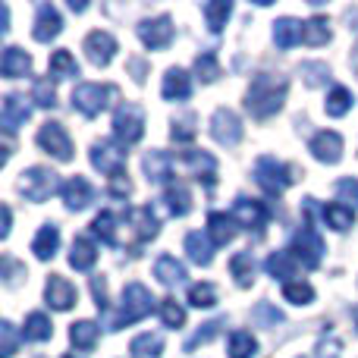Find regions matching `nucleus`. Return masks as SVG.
I'll return each instance as SVG.
<instances>
[{
	"mask_svg": "<svg viewBox=\"0 0 358 358\" xmlns=\"http://www.w3.org/2000/svg\"><path fill=\"white\" fill-rule=\"evenodd\" d=\"M286 94H289V79L283 73H258L245 92V107L255 120H271L273 113L283 110Z\"/></svg>",
	"mask_w": 358,
	"mask_h": 358,
	"instance_id": "1",
	"label": "nucleus"
},
{
	"mask_svg": "<svg viewBox=\"0 0 358 358\" xmlns=\"http://www.w3.org/2000/svg\"><path fill=\"white\" fill-rule=\"evenodd\" d=\"M155 308H161V305H157V299L151 296L148 286L129 283V286L123 289V299H120V311H117V317L110 321V330H123V327H129V324L145 321V317H148Z\"/></svg>",
	"mask_w": 358,
	"mask_h": 358,
	"instance_id": "2",
	"label": "nucleus"
},
{
	"mask_svg": "<svg viewBox=\"0 0 358 358\" xmlns=\"http://www.w3.org/2000/svg\"><path fill=\"white\" fill-rule=\"evenodd\" d=\"M117 98L113 85H98V82H82L73 92V110H79L82 117H101L110 107V101Z\"/></svg>",
	"mask_w": 358,
	"mask_h": 358,
	"instance_id": "3",
	"label": "nucleus"
},
{
	"mask_svg": "<svg viewBox=\"0 0 358 358\" xmlns=\"http://www.w3.org/2000/svg\"><path fill=\"white\" fill-rule=\"evenodd\" d=\"M142 136H145V110L138 104H132V101L120 104L117 113H113V138H117V145L129 148V145L142 142Z\"/></svg>",
	"mask_w": 358,
	"mask_h": 358,
	"instance_id": "4",
	"label": "nucleus"
},
{
	"mask_svg": "<svg viewBox=\"0 0 358 358\" xmlns=\"http://www.w3.org/2000/svg\"><path fill=\"white\" fill-rule=\"evenodd\" d=\"M255 182H258L267 195H283L292 182V170L286 167L283 161H277V157L264 155L255 164Z\"/></svg>",
	"mask_w": 358,
	"mask_h": 358,
	"instance_id": "5",
	"label": "nucleus"
},
{
	"mask_svg": "<svg viewBox=\"0 0 358 358\" xmlns=\"http://www.w3.org/2000/svg\"><path fill=\"white\" fill-rule=\"evenodd\" d=\"M57 189H63V185L54 170H48V167H29L22 173V179H19V192L25 195V201H35V204L48 201Z\"/></svg>",
	"mask_w": 358,
	"mask_h": 358,
	"instance_id": "6",
	"label": "nucleus"
},
{
	"mask_svg": "<svg viewBox=\"0 0 358 358\" xmlns=\"http://www.w3.org/2000/svg\"><path fill=\"white\" fill-rule=\"evenodd\" d=\"M292 255H296V261H302V267H308V271H315L317 264L324 261V252H327V245H324L321 233H317L311 223H305V227L296 229V236H292Z\"/></svg>",
	"mask_w": 358,
	"mask_h": 358,
	"instance_id": "7",
	"label": "nucleus"
},
{
	"mask_svg": "<svg viewBox=\"0 0 358 358\" xmlns=\"http://www.w3.org/2000/svg\"><path fill=\"white\" fill-rule=\"evenodd\" d=\"M38 145H41V151H48L54 161H60V164L73 161V138H69V132L63 129L60 123H54V120L38 129Z\"/></svg>",
	"mask_w": 358,
	"mask_h": 358,
	"instance_id": "8",
	"label": "nucleus"
},
{
	"mask_svg": "<svg viewBox=\"0 0 358 358\" xmlns=\"http://www.w3.org/2000/svg\"><path fill=\"white\" fill-rule=\"evenodd\" d=\"M92 167L101 170L104 176H123L126 173V151L123 145H113V142H94L92 145Z\"/></svg>",
	"mask_w": 358,
	"mask_h": 358,
	"instance_id": "9",
	"label": "nucleus"
},
{
	"mask_svg": "<svg viewBox=\"0 0 358 358\" xmlns=\"http://www.w3.org/2000/svg\"><path fill=\"white\" fill-rule=\"evenodd\" d=\"M210 136H214L217 145H227V148H233V145L242 142V120L236 110H229V107H217L214 117H210Z\"/></svg>",
	"mask_w": 358,
	"mask_h": 358,
	"instance_id": "10",
	"label": "nucleus"
},
{
	"mask_svg": "<svg viewBox=\"0 0 358 358\" xmlns=\"http://www.w3.org/2000/svg\"><path fill=\"white\" fill-rule=\"evenodd\" d=\"M173 19L170 16H155V19H142L138 22V38H142V44L148 50H164L173 44Z\"/></svg>",
	"mask_w": 358,
	"mask_h": 358,
	"instance_id": "11",
	"label": "nucleus"
},
{
	"mask_svg": "<svg viewBox=\"0 0 358 358\" xmlns=\"http://www.w3.org/2000/svg\"><path fill=\"white\" fill-rule=\"evenodd\" d=\"M85 57H88V63L92 66H98V69H104V66H110V60L117 57V38L110 35V31H104V29H98V31H92V35L85 38Z\"/></svg>",
	"mask_w": 358,
	"mask_h": 358,
	"instance_id": "12",
	"label": "nucleus"
},
{
	"mask_svg": "<svg viewBox=\"0 0 358 358\" xmlns=\"http://www.w3.org/2000/svg\"><path fill=\"white\" fill-rule=\"evenodd\" d=\"M267 217H271V210H267L264 201H255V198H245V195L236 198V204H233V220L239 223V227L261 233V229L267 227Z\"/></svg>",
	"mask_w": 358,
	"mask_h": 358,
	"instance_id": "13",
	"label": "nucleus"
},
{
	"mask_svg": "<svg viewBox=\"0 0 358 358\" xmlns=\"http://www.w3.org/2000/svg\"><path fill=\"white\" fill-rule=\"evenodd\" d=\"M44 302H48L54 311H69V308H76V302H79V292H76V286L69 283L66 277L50 273V280L44 283Z\"/></svg>",
	"mask_w": 358,
	"mask_h": 358,
	"instance_id": "14",
	"label": "nucleus"
},
{
	"mask_svg": "<svg viewBox=\"0 0 358 358\" xmlns=\"http://www.w3.org/2000/svg\"><path fill=\"white\" fill-rule=\"evenodd\" d=\"M308 151L315 155V161L334 167V164L343 161V136H340V132H334V129L317 132V136L308 142Z\"/></svg>",
	"mask_w": 358,
	"mask_h": 358,
	"instance_id": "15",
	"label": "nucleus"
},
{
	"mask_svg": "<svg viewBox=\"0 0 358 358\" xmlns=\"http://www.w3.org/2000/svg\"><path fill=\"white\" fill-rule=\"evenodd\" d=\"M63 31V16L60 10H57L54 3H41L35 13V25H31V35H35V41L41 44H50L57 35Z\"/></svg>",
	"mask_w": 358,
	"mask_h": 358,
	"instance_id": "16",
	"label": "nucleus"
},
{
	"mask_svg": "<svg viewBox=\"0 0 358 358\" xmlns=\"http://www.w3.org/2000/svg\"><path fill=\"white\" fill-rule=\"evenodd\" d=\"M31 117V104L22 98V94H6L3 107H0V123H3V132H16L19 126H25V120Z\"/></svg>",
	"mask_w": 358,
	"mask_h": 358,
	"instance_id": "17",
	"label": "nucleus"
},
{
	"mask_svg": "<svg viewBox=\"0 0 358 358\" xmlns=\"http://www.w3.org/2000/svg\"><path fill=\"white\" fill-rule=\"evenodd\" d=\"M142 170L148 176V182H161V185H170L173 182V157L167 151L155 148L142 157Z\"/></svg>",
	"mask_w": 358,
	"mask_h": 358,
	"instance_id": "18",
	"label": "nucleus"
},
{
	"mask_svg": "<svg viewBox=\"0 0 358 358\" xmlns=\"http://www.w3.org/2000/svg\"><path fill=\"white\" fill-rule=\"evenodd\" d=\"M60 195H63V204H66L69 210H85L88 204L94 201V189H92V182H88L85 176L66 179L63 189H60Z\"/></svg>",
	"mask_w": 358,
	"mask_h": 358,
	"instance_id": "19",
	"label": "nucleus"
},
{
	"mask_svg": "<svg viewBox=\"0 0 358 358\" xmlns=\"http://www.w3.org/2000/svg\"><path fill=\"white\" fill-rule=\"evenodd\" d=\"M182 164L192 170V176H195L198 182H204L208 189H214V182H217V161H214V155H208V151H185Z\"/></svg>",
	"mask_w": 358,
	"mask_h": 358,
	"instance_id": "20",
	"label": "nucleus"
},
{
	"mask_svg": "<svg viewBox=\"0 0 358 358\" xmlns=\"http://www.w3.org/2000/svg\"><path fill=\"white\" fill-rule=\"evenodd\" d=\"M161 94L164 101H189L192 94V76L185 73V69H167V76H164V85H161Z\"/></svg>",
	"mask_w": 358,
	"mask_h": 358,
	"instance_id": "21",
	"label": "nucleus"
},
{
	"mask_svg": "<svg viewBox=\"0 0 358 358\" xmlns=\"http://www.w3.org/2000/svg\"><path fill=\"white\" fill-rule=\"evenodd\" d=\"M236 227L239 223L233 220V214H223V210H214V214L208 217V239L217 245H229V242L236 239Z\"/></svg>",
	"mask_w": 358,
	"mask_h": 358,
	"instance_id": "22",
	"label": "nucleus"
},
{
	"mask_svg": "<svg viewBox=\"0 0 358 358\" xmlns=\"http://www.w3.org/2000/svg\"><path fill=\"white\" fill-rule=\"evenodd\" d=\"M0 73H3V79H22L31 73V57L22 48H6L0 57Z\"/></svg>",
	"mask_w": 358,
	"mask_h": 358,
	"instance_id": "23",
	"label": "nucleus"
},
{
	"mask_svg": "<svg viewBox=\"0 0 358 358\" xmlns=\"http://www.w3.org/2000/svg\"><path fill=\"white\" fill-rule=\"evenodd\" d=\"M302 29L305 22H299V19L292 16H283L273 22V41H277L280 50H292L296 44H302Z\"/></svg>",
	"mask_w": 358,
	"mask_h": 358,
	"instance_id": "24",
	"label": "nucleus"
},
{
	"mask_svg": "<svg viewBox=\"0 0 358 358\" xmlns=\"http://www.w3.org/2000/svg\"><path fill=\"white\" fill-rule=\"evenodd\" d=\"M129 227L136 229V236L142 242L155 239L157 229H161V220H157V214L151 210V204H145V208H132L129 210Z\"/></svg>",
	"mask_w": 358,
	"mask_h": 358,
	"instance_id": "25",
	"label": "nucleus"
},
{
	"mask_svg": "<svg viewBox=\"0 0 358 358\" xmlns=\"http://www.w3.org/2000/svg\"><path fill=\"white\" fill-rule=\"evenodd\" d=\"M57 248H60V229H57V223H44L38 229L35 242H31V252H35L38 261H50L57 255Z\"/></svg>",
	"mask_w": 358,
	"mask_h": 358,
	"instance_id": "26",
	"label": "nucleus"
},
{
	"mask_svg": "<svg viewBox=\"0 0 358 358\" xmlns=\"http://www.w3.org/2000/svg\"><path fill=\"white\" fill-rule=\"evenodd\" d=\"M155 277H157V283H164V286H179V283H185V264L182 261H176L173 255H161V258L155 261Z\"/></svg>",
	"mask_w": 358,
	"mask_h": 358,
	"instance_id": "27",
	"label": "nucleus"
},
{
	"mask_svg": "<svg viewBox=\"0 0 358 358\" xmlns=\"http://www.w3.org/2000/svg\"><path fill=\"white\" fill-rule=\"evenodd\" d=\"M185 252H189V261L198 267H210L214 261V242L204 233H189L185 236Z\"/></svg>",
	"mask_w": 358,
	"mask_h": 358,
	"instance_id": "28",
	"label": "nucleus"
},
{
	"mask_svg": "<svg viewBox=\"0 0 358 358\" xmlns=\"http://www.w3.org/2000/svg\"><path fill=\"white\" fill-rule=\"evenodd\" d=\"M321 217H324V223H327L330 229H336V233H346V229L355 223V208H352V204L336 201V204H327V208L321 210Z\"/></svg>",
	"mask_w": 358,
	"mask_h": 358,
	"instance_id": "29",
	"label": "nucleus"
},
{
	"mask_svg": "<svg viewBox=\"0 0 358 358\" xmlns=\"http://www.w3.org/2000/svg\"><path fill=\"white\" fill-rule=\"evenodd\" d=\"M94 261H98L94 242L85 239V236H79V239L73 242V248H69V267H76V271H92Z\"/></svg>",
	"mask_w": 358,
	"mask_h": 358,
	"instance_id": "30",
	"label": "nucleus"
},
{
	"mask_svg": "<svg viewBox=\"0 0 358 358\" xmlns=\"http://www.w3.org/2000/svg\"><path fill=\"white\" fill-rule=\"evenodd\" d=\"M264 271H267V277L289 283V277H296V258L289 252H273V255H267Z\"/></svg>",
	"mask_w": 358,
	"mask_h": 358,
	"instance_id": "31",
	"label": "nucleus"
},
{
	"mask_svg": "<svg viewBox=\"0 0 358 358\" xmlns=\"http://www.w3.org/2000/svg\"><path fill=\"white\" fill-rule=\"evenodd\" d=\"M164 201H167V210L173 217H185L192 210V192L182 182H170L164 192Z\"/></svg>",
	"mask_w": 358,
	"mask_h": 358,
	"instance_id": "32",
	"label": "nucleus"
},
{
	"mask_svg": "<svg viewBox=\"0 0 358 358\" xmlns=\"http://www.w3.org/2000/svg\"><path fill=\"white\" fill-rule=\"evenodd\" d=\"M229 273L236 277V286L248 289V286L255 283V258H252V252H236L233 261H229Z\"/></svg>",
	"mask_w": 358,
	"mask_h": 358,
	"instance_id": "33",
	"label": "nucleus"
},
{
	"mask_svg": "<svg viewBox=\"0 0 358 358\" xmlns=\"http://www.w3.org/2000/svg\"><path fill=\"white\" fill-rule=\"evenodd\" d=\"M98 334H101V327L94 321H76L73 327H69V343H73L76 349H82V352H88V349H94V343H98Z\"/></svg>",
	"mask_w": 358,
	"mask_h": 358,
	"instance_id": "34",
	"label": "nucleus"
},
{
	"mask_svg": "<svg viewBox=\"0 0 358 358\" xmlns=\"http://www.w3.org/2000/svg\"><path fill=\"white\" fill-rule=\"evenodd\" d=\"M50 336H54V324H50V317L41 315V311H31V315L25 317V340L48 343Z\"/></svg>",
	"mask_w": 358,
	"mask_h": 358,
	"instance_id": "35",
	"label": "nucleus"
},
{
	"mask_svg": "<svg viewBox=\"0 0 358 358\" xmlns=\"http://www.w3.org/2000/svg\"><path fill=\"white\" fill-rule=\"evenodd\" d=\"M132 358H161L164 352V336L161 334H142L129 343Z\"/></svg>",
	"mask_w": 358,
	"mask_h": 358,
	"instance_id": "36",
	"label": "nucleus"
},
{
	"mask_svg": "<svg viewBox=\"0 0 358 358\" xmlns=\"http://www.w3.org/2000/svg\"><path fill=\"white\" fill-rule=\"evenodd\" d=\"M352 104H355V98H352V92L349 88H343V85H336V88H330V94H327V101H324V107H327V117H346L349 110H352Z\"/></svg>",
	"mask_w": 358,
	"mask_h": 358,
	"instance_id": "37",
	"label": "nucleus"
},
{
	"mask_svg": "<svg viewBox=\"0 0 358 358\" xmlns=\"http://www.w3.org/2000/svg\"><path fill=\"white\" fill-rule=\"evenodd\" d=\"M330 38H334V31H330V22L321 16L308 19L302 29V41L311 44V48H321V44H330Z\"/></svg>",
	"mask_w": 358,
	"mask_h": 358,
	"instance_id": "38",
	"label": "nucleus"
},
{
	"mask_svg": "<svg viewBox=\"0 0 358 358\" xmlns=\"http://www.w3.org/2000/svg\"><path fill=\"white\" fill-rule=\"evenodd\" d=\"M227 352L229 358H255L258 355V340L252 334H245V330H236V334H229Z\"/></svg>",
	"mask_w": 358,
	"mask_h": 358,
	"instance_id": "39",
	"label": "nucleus"
},
{
	"mask_svg": "<svg viewBox=\"0 0 358 358\" xmlns=\"http://www.w3.org/2000/svg\"><path fill=\"white\" fill-rule=\"evenodd\" d=\"M229 16H233V3L229 0H210V3H204V19H208L210 31H223Z\"/></svg>",
	"mask_w": 358,
	"mask_h": 358,
	"instance_id": "40",
	"label": "nucleus"
},
{
	"mask_svg": "<svg viewBox=\"0 0 358 358\" xmlns=\"http://www.w3.org/2000/svg\"><path fill=\"white\" fill-rule=\"evenodd\" d=\"M50 76H54V79H76V76H79L76 57L69 54V50H54V57H50Z\"/></svg>",
	"mask_w": 358,
	"mask_h": 358,
	"instance_id": "41",
	"label": "nucleus"
},
{
	"mask_svg": "<svg viewBox=\"0 0 358 358\" xmlns=\"http://www.w3.org/2000/svg\"><path fill=\"white\" fill-rule=\"evenodd\" d=\"M283 299L289 305H299V308H302V305H311L315 302V286L305 283V280H289V283L283 286Z\"/></svg>",
	"mask_w": 358,
	"mask_h": 358,
	"instance_id": "42",
	"label": "nucleus"
},
{
	"mask_svg": "<svg viewBox=\"0 0 358 358\" xmlns=\"http://www.w3.org/2000/svg\"><path fill=\"white\" fill-rule=\"evenodd\" d=\"M92 233L98 236L104 245H117V217H113L110 210H101L92 220Z\"/></svg>",
	"mask_w": 358,
	"mask_h": 358,
	"instance_id": "43",
	"label": "nucleus"
},
{
	"mask_svg": "<svg viewBox=\"0 0 358 358\" xmlns=\"http://www.w3.org/2000/svg\"><path fill=\"white\" fill-rule=\"evenodd\" d=\"M157 315H161L164 327H170V330H179L185 324V308L176 302V299H161V308H157Z\"/></svg>",
	"mask_w": 358,
	"mask_h": 358,
	"instance_id": "44",
	"label": "nucleus"
},
{
	"mask_svg": "<svg viewBox=\"0 0 358 358\" xmlns=\"http://www.w3.org/2000/svg\"><path fill=\"white\" fill-rule=\"evenodd\" d=\"M189 305L192 308H214L217 305L214 283H192L189 286Z\"/></svg>",
	"mask_w": 358,
	"mask_h": 358,
	"instance_id": "45",
	"label": "nucleus"
},
{
	"mask_svg": "<svg viewBox=\"0 0 358 358\" xmlns=\"http://www.w3.org/2000/svg\"><path fill=\"white\" fill-rule=\"evenodd\" d=\"M220 327H223V317H217V321H208V324H201V330H195V334L185 340V352H195L198 346H208L210 340H214L217 334H220Z\"/></svg>",
	"mask_w": 358,
	"mask_h": 358,
	"instance_id": "46",
	"label": "nucleus"
},
{
	"mask_svg": "<svg viewBox=\"0 0 358 358\" xmlns=\"http://www.w3.org/2000/svg\"><path fill=\"white\" fill-rule=\"evenodd\" d=\"M195 76L204 82V85L217 82V76H220V63H217V57L210 54V50H204V54L195 57Z\"/></svg>",
	"mask_w": 358,
	"mask_h": 358,
	"instance_id": "47",
	"label": "nucleus"
},
{
	"mask_svg": "<svg viewBox=\"0 0 358 358\" xmlns=\"http://www.w3.org/2000/svg\"><path fill=\"white\" fill-rule=\"evenodd\" d=\"M31 101H35L38 107H44V110H50V107L57 104V88L50 85V79H35L31 82Z\"/></svg>",
	"mask_w": 358,
	"mask_h": 358,
	"instance_id": "48",
	"label": "nucleus"
},
{
	"mask_svg": "<svg viewBox=\"0 0 358 358\" xmlns=\"http://www.w3.org/2000/svg\"><path fill=\"white\" fill-rule=\"evenodd\" d=\"M19 349V330L13 321H0V358H13Z\"/></svg>",
	"mask_w": 358,
	"mask_h": 358,
	"instance_id": "49",
	"label": "nucleus"
},
{
	"mask_svg": "<svg viewBox=\"0 0 358 358\" xmlns=\"http://www.w3.org/2000/svg\"><path fill=\"white\" fill-rule=\"evenodd\" d=\"M302 76H305V85L308 88H321V85H327V79H330V66L327 63H302Z\"/></svg>",
	"mask_w": 358,
	"mask_h": 358,
	"instance_id": "50",
	"label": "nucleus"
},
{
	"mask_svg": "<svg viewBox=\"0 0 358 358\" xmlns=\"http://www.w3.org/2000/svg\"><path fill=\"white\" fill-rule=\"evenodd\" d=\"M195 117H182V120H173V129H170V136H173V142L179 145H189L192 138H195Z\"/></svg>",
	"mask_w": 358,
	"mask_h": 358,
	"instance_id": "51",
	"label": "nucleus"
},
{
	"mask_svg": "<svg viewBox=\"0 0 358 358\" xmlns=\"http://www.w3.org/2000/svg\"><path fill=\"white\" fill-rule=\"evenodd\" d=\"M0 277H3L6 286H19V280L25 277V267L19 264V261H13L10 255H6V258L0 261Z\"/></svg>",
	"mask_w": 358,
	"mask_h": 358,
	"instance_id": "52",
	"label": "nucleus"
},
{
	"mask_svg": "<svg viewBox=\"0 0 358 358\" xmlns=\"http://www.w3.org/2000/svg\"><path fill=\"white\" fill-rule=\"evenodd\" d=\"M255 317L261 321V327H277V324H283V315H280V311L273 308L271 302H258V308H255Z\"/></svg>",
	"mask_w": 358,
	"mask_h": 358,
	"instance_id": "53",
	"label": "nucleus"
},
{
	"mask_svg": "<svg viewBox=\"0 0 358 358\" xmlns=\"http://www.w3.org/2000/svg\"><path fill=\"white\" fill-rule=\"evenodd\" d=\"M340 352H343L340 336L327 334V336H321V340H317V358H340Z\"/></svg>",
	"mask_w": 358,
	"mask_h": 358,
	"instance_id": "54",
	"label": "nucleus"
},
{
	"mask_svg": "<svg viewBox=\"0 0 358 358\" xmlns=\"http://www.w3.org/2000/svg\"><path fill=\"white\" fill-rule=\"evenodd\" d=\"M336 195L343 198V201H352V208H358V179L355 176H346L336 182Z\"/></svg>",
	"mask_w": 358,
	"mask_h": 358,
	"instance_id": "55",
	"label": "nucleus"
},
{
	"mask_svg": "<svg viewBox=\"0 0 358 358\" xmlns=\"http://www.w3.org/2000/svg\"><path fill=\"white\" fill-rule=\"evenodd\" d=\"M92 292H94V305H98V311L104 315V311L110 308V302H107V283H104V277H92Z\"/></svg>",
	"mask_w": 358,
	"mask_h": 358,
	"instance_id": "56",
	"label": "nucleus"
},
{
	"mask_svg": "<svg viewBox=\"0 0 358 358\" xmlns=\"http://www.w3.org/2000/svg\"><path fill=\"white\" fill-rule=\"evenodd\" d=\"M110 195L113 198H129L132 195V182L126 176H113L110 179Z\"/></svg>",
	"mask_w": 358,
	"mask_h": 358,
	"instance_id": "57",
	"label": "nucleus"
},
{
	"mask_svg": "<svg viewBox=\"0 0 358 358\" xmlns=\"http://www.w3.org/2000/svg\"><path fill=\"white\" fill-rule=\"evenodd\" d=\"M0 217H3V223H0V239H6V236H10V227H13V210H10V204H3V208H0Z\"/></svg>",
	"mask_w": 358,
	"mask_h": 358,
	"instance_id": "58",
	"label": "nucleus"
},
{
	"mask_svg": "<svg viewBox=\"0 0 358 358\" xmlns=\"http://www.w3.org/2000/svg\"><path fill=\"white\" fill-rule=\"evenodd\" d=\"M10 31V6L0 3V35H6Z\"/></svg>",
	"mask_w": 358,
	"mask_h": 358,
	"instance_id": "59",
	"label": "nucleus"
},
{
	"mask_svg": "<svg viewBox=\"0 0 358 358\" xmlns=\"http://www.w3.org/2000/svg\"><path fill=\"white\" fill-rule=\"evenodd\" d=\"M129 66H132V73H136V82L142 85V82H145V63L142 60H132Z\"/></svg>",
	"mask_w": 358,
	"mask_h": 358,
	"instance_id": "60",
	"label": "nucleus"
},
{
	"mask_svg": "<svg viewBox=\"0 0 358 358\" xmlns=\"http://www.w3.org/2000/svg\"><path fill=\"white\" fill-rule=\"evenodd\" d=\"M69 10H73V13H85L88 3H82V0H79V3H76V0H69Z\"/></svg>",
	"mask_w": 358,
	"mask_h": 358,
	"instance_id": "61",
	"label": "nucleus"
},
{
	"mask_svg": "<svg viewBox=\"0 0 358 358\" xmlns=\"http://www.w3.org/2000/svg\"><path fill=\"white\" fill-rule=\"evenodd\" d=\"M352 66H355V73H358V44H355V50H352Z\"/></svg>",
	"mask_w": 358,
	"mask_h": 358,
	"instance_id": "62",
	"label": "nucleus"
},
{
	"mask_svg": "<svg viewBox=\"0 0 358 358\" xmlns=\"http://www.w3.org/2000/svg\"><path fill=\"white\" fill-rule=\"evenodd\" d=\"M352 317H355V330H358V308L352 311Z\"/></svg>",
	"mask_w": 358,
	"mask_h": 358,
	"instance_id": "63",
	"label": "nucleus"
},
{
	"mask_svg": "<svg viewBox=\"0 0 358 358\" xmlns=\"http://www.w3.org/2000/svg\"><path fill=\"white\" fill-rule=\"evenodd\" d=\"M66 358H69V355H66Z\"/></svg>",
	"mask_w": 358,
	"mask_h": 358,
	"instance_id": "64",
	"label": "nucleus"
}]
</instances>
